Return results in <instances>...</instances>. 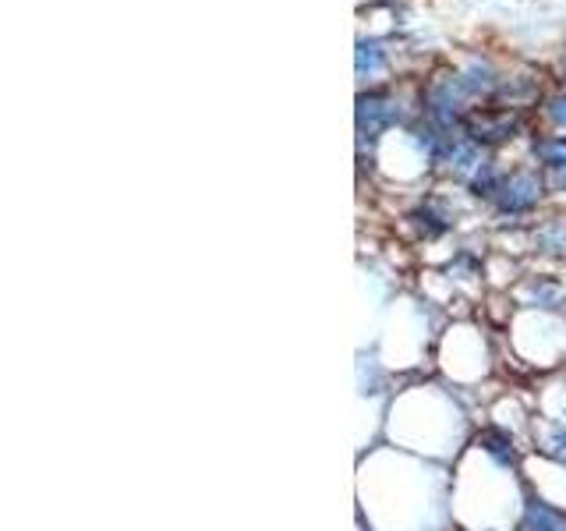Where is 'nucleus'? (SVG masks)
<instances>
[{"mask_svg": "<svg viewBox=\"0 0 566 531\" xmlns=\"http://www.w3.org/2000/svg\"><path fill=\"white\" fill-rule=\"evenodd\" d=\"M542 177L531 170H513V174H500L489 199L495 202L500 212H510V217H521V212H531L542 202Z\"/></svg>", "mask_w": 566, "mask_h": 531, "instance_id": "1", "label": "nucleus"}, {"mask_svg": "<svg viewBox=\"0 0 566 531\" xmlns=\"http://www.w3.org/2000/svg\"><path fill=\"white\" fill-rule=\"evenodd\" d=\"M521 132V117L510 111H474L464 117V135L474 138L478 146H495Z\"/></svg>", "mask_w": 566, "mask_h": 531, "instance_id": "2", "label": "nucleus"}, {"mask_svg": "<svg viewBox=\"0 0 566 531\" xmlns=\"http://www.w3.org/2000/svg\"><path fill=\"white\" fill-rule=\"evenodd\" d=\"M400 117L397 100L389 93H361L358 96V135L376 142L386 128H394Z\"/></svg>", "mask_w": 566, "mask_h": 531, "instance_id": "3", "label": "nucleus"}, {"mask_svg": "<svg viewBox=\"0 0 566 531\" xmlns=\"http://www.w3.org/2000/svg\"><path fill=\"white\" fill-rule=\"evenodd\" d=\"M521 528L524 531H566V510L531 492V496H524Z\"/></svg>", "mask_w": 566, "mask_h": 531, "instance_id": "4", "label": "nucleus"}, {"mask_svg": "<svg viewBox=\"0 0 566 531\" xmlns=\"http://www.w3.org/2000/svg\"><path fill=\"white\" fill-rule=\"evenodd\" d=\"M478 450L492 457L500 468H517V460H521L517 442H513V436L506 429H500V425H489V429L478 433Z\"/></svg>", "mask_w": 566, "mask_h": 531, "instance_id": "5", "label": "nucleus"}, {"mask_svg": "<svg viewBox=\"0 0 566 531\" xmlns=\"http://www.w3.org/2000/svg\"><path fill=\"white\" fill-rule=\"evenodd\" d=\"M535 156L538 164L548 170H566V135H548L535 142Z\"/></svg>", "mask_w": 566, "mask_h": 531, "instance_id": "6", "label": "nucleus"}, {"mask_svg": "<svg viewBox=\"0 0 566 531\" xmlns=\"http://www.w3.org/2000/svg\"><path fill=\"white\" fill-rule=\"evenodd\" d=\"M386 64V50L371 40V43H358V75H376V71H382Z\"/></svg>", "mask_w": 566, "mask_h": 531, "instance_id": "7", "label": "nucleus"}, {"mask_svg": "<svg viewBox=\"0 0 566 531\" xmlns=\"http://www.w3.org/2000/svg\"><path fill=\"white\" fill-rule=\"evenodd\" d=\"M545 117H548V124H553L556 132L566 135V93H556L553 100L545 103Z\"/></svg>", "mask_w": 566, "mask_h": 531, "instance_id": "8", "label": "nucleus"}, {"mask_svg": "<svg viewBox=\"0 0 566 531\" xmlns=\"http://www.w3.org/2000/svg\"><path fill=\"white\" fill-rule=\"evenodd\" d=\"M563 425H566V397H563Z\"/></svg>", "mask_w": 566, "mask_h": 531, "instance_id": "9", "label": "nucleus"}, {"mask_svg": "<svg viewBox=\"0 0 566 531\" xmlns=\"http://www.w3.org/2000/svg\"><path fill=\"white\" fill-rule=\"evenodd\" d=\"M563 75H566V61H563Z\"/></svg>", "mask_w": 566, "mask_h": 531, "instance_id": "10", "label": "nucleus"}, {"mask_svg": "<svg viewBox=\"0 0 566 531\" xmlns=\"http://www.w3.org/2000/svg\"><path fill=\"white\" fill-rule=\"evenodd\" d=\"M563 468H566V465H563Z\"/></svg>", "mask_w": 566, "mask_h": 531, "instance_id": "11", "label": "nucleus"}]
</instances>
